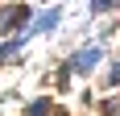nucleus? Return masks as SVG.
Masks as SVG:
<instances>
[{
  "instance_id": "5",
  "label": "nucleus",
  "mask_w": 120,
  "mask_h": 116,
  "mask_svg": "<svg viewBox=\"0 0 120 116\" xmlns=\"http://www.w3.org/2000/svg\"><path fill=\"white\" fill-rule=\"evenodd\" d=\"M99 112H104V116H120V104H112V100H108V104L99 108Z\"/></svg>"
},
{
  "instance_id": "7",
  "label": "nucleus",
  "mask_w": 120,
  "mask_h": 116,
  "mask_svg": "<svg viewBox=\"0 0 120 116\" xmlns=\"http://www.w3.org/2000/svg\"><path fill=\"white\" fill-rule=\"evenodd\" d=\"M54 116H62V112H54Z\"/></svg>"
},
{
  "instance_id": "2",
  "label": "nucleus",
  "mask_w": 120,
  "mask_h": 116,
  "mask_svg": "<svg viewBox=\"0 0 120 116\" xmlns=\"http://www.w3.org/2000/svg\"><path fill=\"white\" fill-rule=\"evenodd\" d=\"M95 62H99V50H95V46H87V50H79V54L71 58V70H91Z\"/></svg>"
},
{
  "instance_id": "6",
  "label": "nucleus",
  "mask_w": 120,
  "mask_h": 116,
  "mask_svg": "<svg viewBox=\"0 0 120 116\" xmlns=\"http://www.w3.org/2000/svg\"><path fill=\"white\" fill-rule=\"evenodd\" d=\"M112 83H120V62H112V75H108Z\"/></svg>"
},
{
  "instance_id": "1",
  "label": "nucleus",
  "mask_w": 120,
  "mask_h": 116,
  "mask_svg": "<svg viewBox=\"0 0 120 116\" xmlns=\"http://www.w3.org/2000/svg\"><path fill=\"white\" fill-rule=\"evenodd\" d=\"M29 21V4H17V8H8L4 17H0V29H17V25Z\"/></svg>"
},
{
  "instance_id": "4",
  "label": "nucleus",
  "mask_w": 120,
  "mask_h": 116,
  "mask_svg": "<svg viewBox=\"0 0 120 116\" xmlns=\"http://www.w3.org/2000/svg\"><path fill=\"white\" fill-rule=\"evenodd\" d=\"M50 112V100H33V104H29V116H46Z\"/></svg>"
},
{
  "instance_id": "3",
  "label": "nucleus",
  "mask_w": 120,
  "mask_h": 116,
  "mask_svg": "<svg viewBox=\"0 0 120 116\" xmlns=\"http://www.w3.org/2000/svg\"><path fill=\"white\" fill-rule=\"evenodd\" d=\"M17 50H21V37H17V42H4V46H0V62H4V58H12Z\"/></svg>"
}]
</instances>
